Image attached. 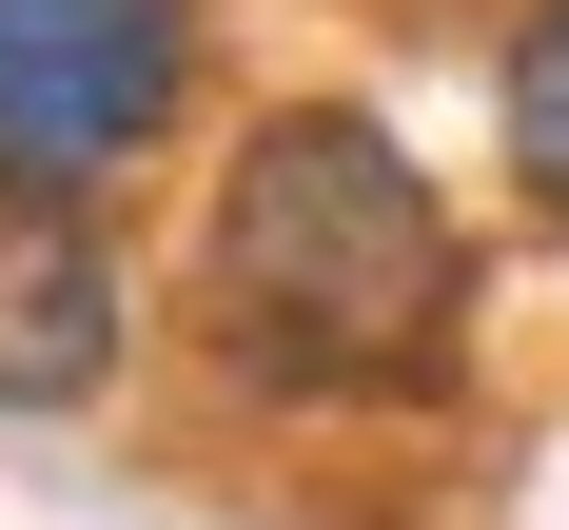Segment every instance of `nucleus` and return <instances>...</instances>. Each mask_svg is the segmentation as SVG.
Segmentation results:
<instances>
[{"mask_svg": "<svg viewBox=\"0 0 569 530\" xmlns=\"http://www.w3.org/2000/svg\"><path fill=\"white\" fill-rule=\"evenodd\" d=\"M471 256L452 177L412 158L373 99H256L197 177V256H177V334L256 412H452L471 393Z\"/></svg>", "mask_w": 569, "mask_h": 530, "instance_id": "1", "label": "nucleus"}, {"mask_svg": "<svg viewBox=\"0 0 569 530\" xmlns=\"http://www.w3.org/2000/svg\"><path fill=\"white\" fill-rule=\"evenodd\" d=\"M217 0H0V217H118L197 138Z\"/></svg>", "mask_w": 569, "mask_h": 530, "instance_id": "2", "label": "nucleus"}, {"mask_svg": "<svg viewBox=\"0 0 569 530\" xmlns=\"http://www.w3.org/2000/svg\"><path fill=\"white\" fill-rule=\"evenodd\" d=\"M118 373H138L118 217H0V412H99Z\"/></svg>", "mask_w": 569, "mask_h": 530, "instance_id": "3", "label": "nucleus"}, {"mask_svg": "<svg viewBox=\"0 0 569 530\" xmlns=\"http://www.w3.org/2000/svg\"><path fill=\"white\" fill-rule=\"evenodd\" d=\"M491 158L569 236V0H511V40H491Z\"/></svg>", "mask_w": 569, "mask_h": 530, "instance_id": "4", "label": "nucleus"}]
</instances>
